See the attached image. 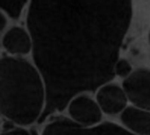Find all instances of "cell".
Masks as SVG:
<instances>
[{
	"label": "cell",
	"mask_w": 150,
	"mask_h": 135,
	"mask_svg": "<svg viewBox=\"0 0 150 135\" xmlns=\"http://www.w3.org/2000/svg\"><path fill=\"white\" fill-rule=\"evenodd\" d=\"M122 89L128 101L135 107L149 110L150 107V73L146 68H139L125 77Z\"/></svg>",
	"instance_id": "obj_4"
},
{
	"label": "cell",
	"mask_w": 150,
	"mask_h": 135,
	"mask_svg": "<svg viewBox=\"0 0 150 135\" xmlns=\"http://www.w3.org/2000/svg\"><path fill=\"white\" fill-rule=\"evenodd\" d=\"M46 105V86L35 65L15 56L0 58V113L25 127L38 122Z\"/></svg>",
	"instance_id": "obj_2"
},
{
	"label": "cell",
	"mask_w": 150,
	"mask_h": 135,
	"mask_svg": "<svg viewBox=\"0 0 150 135\" xmlns=\"http://www.w3.org/2000/svg\"><path fill=\"white\" fill-rule=\"evenodd\" d=\"M2 46L12 55H27L32 51V39L28 30L21 27H13L3 35Z\"/></svg>",
	"instance_id": "obj_8"
},
{
	"label": "cell",
	"mask_w": 150,
	"mask_h": 135,
	"mask_svg": "<svg viewBox=\"0 0 150 135\" xmlns=\"http://www.w3.org/2000/svg\"><path fill=\"white\" fill-rule=\"evenodd\" d=\"M120 114L122 124L129 132L134 135H150L149 110L127 105Z\"/></svg>",
	"instance_id": "obj_7"
},
{
	"label": "cell",
	"mask_w": 150,
	"mask_h": 135,
	"mask_svg": "<svg viewBox=\"0 0 150 135\" xmlns=\"http://www.w3.org/2000/svg\"><path fill=\"white\" fill-rule=\"evenodd\" d=\"M66 108H68L70 119L81 127H93L102 122L103 112L97 103L83 93L73 96Z\"/></svg>",
	"instance_id": "obj_5"
},
{
	"label": "cell",
	"mask_w": 150,
	"mask_h": 135,
	"mask_svg": "<svg viewBox=\"0 0 150 135\" xmlns=\"http://www.w3.org/2000/svg\"><path fill=\"white\" fill-rule=\"evenodd\" d=\"M113 72H114V75L118 76L121 78H125L132 72V67L127 59L118 58L113 68Z\"/></svg>",
	"instance_id": "obj_10"
},
{
	"label": "cell",
	"mask_w": 150,
	"mask_h": 135,
	"mask_svg": "<svg viewBox=\"0 0 150 135\" xmlns=\"http://www.w3.org/2000/svg\"><path fill=\"white\" fill-rule=\"evenodd\" d=\"M132 14V0L30 1L31 52L46 86L39 124L64 111L73 96L112 80Z\"/></svg>",
	"instance_id": "obj_1"
},
{
	"label": "cell",
	"mask_w": 150,
	"mask_h": 135,
	"mask_svg": "<svg viewBox=\"0 0 150 135\" xmlns=\"http://www.w3.org/2000/svg\"><path fill=\"white\" fill-rule=\"evenodd\" d=\"M0 135H32L28 131L27 129H24L22 127L15 128V129H11L6 132H2Z\"/></svg>",
	"instance_id": "obj_11"
},
{
	"label": "cell",
	"mask_w": 150,
	"mask_h": 135,
	"mask_svg": "<svg viewBox=\"0 0 150 135\" xmlns=\"http://www.w3.org/2000/svg\"><path fill=\"white\" fill-rule=\"evenodd\" d=\"M28 0H0V8L13 19H18Z\"/></svg>",
	"instance_id": "obj_9"
},
{
	"label": "cell",
	"mask_w": 150,
	"mask_h": 135,
	"mask_svg": "<svg viewBox=\"0 0 150 135\" xmlns=\"http://www.w3.org/2000/svg\"><path fill=\"white\" fill-rule=\"evenodd\" d=\"M41 135H134L125 128L113 122H99L85 128L70 118L57 117L47 124Z\"/></svg>",
	"instance_id": "obj_3"
},
{
	"label": "cell",
	"mask_w": 150,
	"mask_h": 135,
	"mask_svg": "<svg viewBox=\"0 0 150 135\" xmlns=\"http://www.w3.org/2000/svg\"><path fill=\"white\" fill-rule=\"evenodd\" d=\"M95 101L103 113L108 115L121 113L128 103V99L122 86L116 84H111L110 81L97 88Z\"/></svg>",
	"instance_id": "obj_6"
},
{
	"label": "cell",
	"mask_w": 150,
	"mask_h": 135,
	"mask_svg": "<svg viewBox=\"0 0 150 135\" xmlns=\"http://www.w3.org/2000/svg\"><path fill=\"white\" fill-rule=\"evenodd\" d=\"M6 25H8V19H6V15L0 11V32H2L6 29Z\"/></svg>",
	"instance_id": "obj_12"
}]
</instances>
